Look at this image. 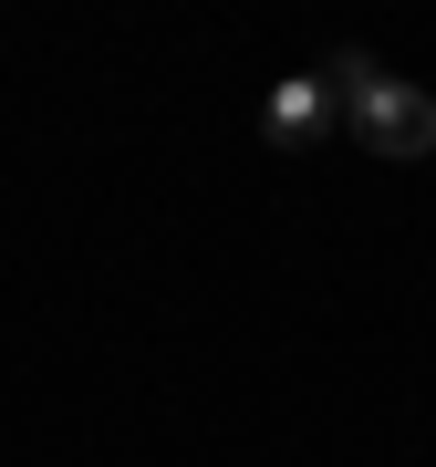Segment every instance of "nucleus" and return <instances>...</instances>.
Instances as JSON below:
<instances>
[{"label":"nucleus","mask_w":436,"mask_h":467,"mask_svg":"<svg viewBox=\"0 0 436 467\" xmlns=\"http://www.w3.org/2000/svg\"><path fill=\"white\" fill-rule=\"evenodd\" d=\"M333 94H343V125L364 135L374 156H436V94L426 84H405V73L343 52V63H333Z\"/></svg>","instance_id":"1"},{"label":"nucleus","mask_w":436,"mask_h":467,"mask_svg":"<svg viewBox=\"0 0 436 467\" xmlns=\"http://www.w3.org/2000/svg\"><path fill=\"white\" fill-rule=\"evenodd\" d=\"M333 104H343V94H333V73H291V84L270 94V115H260V125H270V146H312V135L333 125Z\"/></svg>","instance_id":"2"}]
</instances>
